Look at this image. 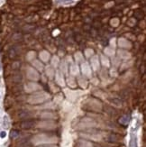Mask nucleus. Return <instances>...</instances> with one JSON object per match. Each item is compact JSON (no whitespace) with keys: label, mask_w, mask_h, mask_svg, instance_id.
<instances>
[{"label":"nucleus","mask_w":146,"mask_h":147,"mask_svg":"<svg viewBox=\"0 0 146 147\" xmlns=\"http://www.w3.org/2000/svg\"><path fill=\"white\" fill-rule=\"evenodd\" d=\"M57 138L55 136H49L48 135L44 134H40V135L35 136L32 139V143L34 145H40V144H52L56 143Z\"/></svg>","instance_id":"nucleus-1"},{"label":"nucleus","mask_w":146,"mask_h":147,"mask_svg":"<svg viewBox=\"0 0 146 147\" xmlns=\"http://www.w3.org/2000/svg\"><path fill=\"white\" fill-rule=\"evenodd\" d=\"M49 98H50V95L48 93L40 91V92H37V93H34V95H32L28 99V102L30 104H33V105L41 104V103H43L44 101L48 100Z\"/></svg>","instance_id":"nucleus-2"},{"label":"nucleus","mask_w":146,"mask_h":147,"mask_svg":"<svg viewBox=\"0 0 146 147\" xmlns=\"http://www.w3.org/2000/svg\"><path fill=\"white\" fill-rule=\"evenodd\" d=\"M37 126L40 127V128H43V129H47V130H52L56 127V125L53 121L50 120H46V121H42V122L38 123Z\"/></svg>","instance_id":"nucleus-3"},{"label":"nucleus","mask_w":146,"mask_h":147,"mask_svg":"<svg viewBox=\"0 0 146 147\" xmlns=\"http://www.w3.org/2000/svg\"><path fill=\"white\" fill-rule=\"evenodd\" d=\"M26 76L27 78L31 80H39V73L34 68L28 67L26 69Z\"/></svg>","instance_id":"nucleus-4"},{"label":"nucleus","mask_w":146,"mask_h":147,"mask_svg":"<svg viewBox=\"0 0 146 147\" xmlns=\"http://www.w3.org/2000/svg\"><path fill=\"white\" fill-rule=\"evenodd\" d=\"M24 88H25V91H26V92L31 93V92H34V91H37V90H41L42 87L40 85H38L37 83L31 82V83H28L27 85H25Z\"/></svg>","instance_id":"nucleus-5"},{"label":"nucleus","mask_w":146,"mask_h":147,"mask_svg":"<svg viewBox=\"0 0 146 147\" xmlns=\"http://www.w3.org/2000/svg\"><path fill=\"white\" fill-rule=\"evenodd\" d=\"M81 69H82V73L85 77H87V78H90L92 77V72H91V68L88 65V63L83 61L81 64Z\"/></svg>","instance_id":"nucleus-6"},{"label":"nucleus","mask_w":146,"mask_h":147,"mask_svg":"<svg viewBox=\"0 0 146 147\" xmlns=\"http://www.w3.org/2000/svg\"><path fill=\"white\" fill-rule=\"evenodd\" d=\"M34 125H35L34 121L30 120V119H25V120L22 121V123L20 125V127H21L22 129H24V130H28V129L33 128Z\"/></svg>","instance_id":"nucleus-7"},{"label":"nucleus","mask_w":146,"mask_h":147,"mask_svg":"<svg viewBox=\"0 0 146 147\" xmlns=\"http://www.w3.org/2000/svg\"><path fill=\"white\" fill-rule=\"evenodd\" d=\"M81 94L80 90H71V89H65V95L67 96V98L69 99L74 100L75 98H77V97Z\"/></svg>","instance_id":"nucleus-8"},{"label":"nucleus","mask_w":146,"mask_h":147,"mask_svg":"<svg viewBox=\"0 0 146 147\" xmlns=\"http://www.w3.org/2000/svg\"><path fill=\"white\" fill-rule=\"evenodd\" d=\"M118 45L120 48H124V49H130L132 47V43L127 41L124 38H120L118 40Z\"/></svg>","instance_id":"nucleus-9"},{"label":"nucleus","mask_w":146,"mask_h":147,"mask_svg":"<svg viewBox=\"0 0 146 147\" xmlns=\"http://www.w3.org/2000/svg\"><path fill=\"white\" fill-rule=\"evenodd\" d=\"M90 62H91V67L94 71H98V69H99V60L97 55H93L91 57Z\"/></svg>","instance_id":"nucleus-10"},{"label":"nucleus","mask_w":146,"mask_h":147,"mask_svg":"<svg viewBox=\"0 0 146 147\" xmlns=\"http://www.w3.org/2000/svg\"><path fill=\"white\" fill-rule=\"evenodd\" d=\"M55 80H56V83L58 84L59 86H61L63 87L65 85V82H64V79H63V75L61 71H57L56 72V76H55Z\"/></svg>","instance_id":"nucleus-11"},{"label":"nucleus","mask_w":146,"mask_h":147,"mask_svg":"<svg viewBox=\"0 0 146 147\" xmlns=\"http://www.w3.org/2000/svg\"><path fill=\"white\" fill-rule=\"evenodd\" d=\"M118 56H119L120 59L128 60L131 58V53H128L127 51H125V50H119L118 51Z\"/></svg>","instance_id":"nucleus-12"},{"label":"nucleus","mask_w":146,"mask_h":147,"mask_svg":"<svg viewBox=\"0 0 146 147\" xmlns=\"http://www.w3.org/2000/svg\"><path fill=\"white\" fill-rule=\"evenodd\" d=\"M41 118H44V119H54L56 117V115H54L52 112H48L45 111L40 115Z\"/></svg>","instance_id":"nucleus-13"},{"label":"nucleus","mask_w":146,"mask_h":147,"mask_svg":"<svg viewBox=\"0 0 146 147\" xmlns=\"http://www.w3.org/2000/svg\"><path fill=\"white\" fill-rule=\"evenodd\" d=\"M39 56H40L41 61H42L43 62L48 61L50 60V53L47 52V51H42V52L40 53V55Z\"/></svg>","instance_id":"nucleus-14"},{"label":"nucleus","mask_w":146,"mask_h":147,"mask_svg":"<svg viewBox=\"0 0 146 147\" xmlns=\"http://www.w3.org/2000/svg\"><path fill=\"white\" fill-rule=\"evenodd\" d=\"M32 64H33V66H34V68L35 69H37V71H42L43 69V64L40 61H38V60H34V61H33V62H32Z\"/></svg>","instance_id":"nucleus-15"},{"label":"nucleus","mask_w":146,"mask_h":147,"mask_svg":"<svg viewBox=\"0 0 146 147\" xmlns=\"http://www.w3.org/2000/svg\"><path fill=\"white\" fill-rule=\"evenodd\" d=\"M69 72H71V74L72 76H77V75H79V71L78 65L72 63V64L71 65V69H69Z\"/></svg>","instance_id":"nucleus-16"},{"label":"nucleus","mask_w":146,"mask_h":147,"mask_svg":"<svg viewBox=\"0 0 146 147\" xmlns=\"http://www.w3.org/2000/svg\"><path fill=\"white\" fill-rule=\"evenodd\" d=\"M46 74H47V76L49 77V78H50V79H52V77H54V75H55V71H54L53 68H52V66H48V67L46 68Z\"/></svg>","instance_id":"nucleus-17"},{"label":"nucleus","mask_w":146,"mask_h":147,"mask_svg":"<svg viewBox=\"0 0 146 147\" xmlns=\"http://www.w3.org/2000/svg\"><path fill=\"white\" fill-rule=\"evenodd\" d=\"M108 141L111 143H117L119 141V136L116 134H110L108 136Z\"/></svg>","instance_id":"nucleus-18"},{"label":"nucleus","mask_w":146,"mask_h":147,"mask_svg":"<svg viewBox=\"0 0 146 147\" xmlns=\"http://www.w3.org/2000/svg\"><path fill=\"white\" fill-rule=\"evenodd\" d=\"M76 0H56V2H58L60 5H72ZM78 1V0H77Z\"/></svg>","instance_id":"nucleus-19"},{"label":"nucleus","mask_w":146,"mask_h":147,"mask_svg":"<svg viewBox=\"0 0 146 147\" xmlns=\"http://www.w3.org/2000/svg\"><path fill=\"white\" fill-rule=\"evenodd\" d=\"M100 59H101V62H102V64L105 66V67H109L110 63H109V60L107 57H106L105 55H101L100 56Z\"/></svg>","instance_id":"nucleus-20"},{"label":"nucleus","mask_w":146,"mask_h":147,"mask_svg":"<svg viewBox=\"0 0 146 147\" xmlns=\"http://www.w3.org/2000/svg\"><path fill=\"white\" fill-rule=\"evenodd\" d=\"M75 60L77 62H83L84 61V58H83V55L80 52H78L75 53Z\"/></svg>","instance_id":"nucleus-21"},{"label":"nucleus","mask_w":146,"mask_h":147,"mask_svg":"<svg viewBox=\"0 0 146 147\" xmlns=\"http://www.w3.org/2000/svg\"><path fill=\"white\" fill-rule=\"evenodd\" d=\"M59 63H60L59 57L58 56H53L52 58V66L56 68V67H58Z\"/></svg>","instance_id":"nucleus-22"},{"label":"nucleus","mask_w":146,"mask_h":147,"mask_svg":"<svg viewBox=\"0 0 146 147\" xmlns=\"http://www.w3.org/2000/svg\"><path fill=\"white\" fill-rule=\"evenodd\" d=\"M128 122H129V117H127V116H123L119 119V123L124 125H126L128 124Z\"/></svg>","instance_id":"nucleus-23"},{"label":"nucleus","mask_w":146,"mask_h":147,"mask_svg":"<svg viewBox=\"0 0 146 147\" xmlns=\"http://www.w3.org/2000/svg\"><path fill=\"white\" fill-rule=\"evenodd\" d=\"M105 53L106 55H108V56H114L115 55V50L111 47H106L105 49Z\"/></svg>","instance_id":"nucleus-24"},{"label":"nucleus","mask_w":146,"mask_h":147,"mask_svg":"<svg viewBox=\"0 0 146 147\" xmlns=\"http://www.w3.org/2000/svg\"><path fill=\"white\" fill-rule=\"evenodd\" d=\"M68 71V66H67V63L65 61H63L61 63V73H66Z\"/></svg>","instance_id":"nucleus-25"},{"label":"nucleus","mask_w":146,"mask_h":147,"mask_svg":"<svg viewBox=\"0 0 146 147\" xmlns=\"http://www.w3.org/2000/svg\"><path fill=\"white\" fill-rule=\"evenodd\" d=\"M68 83H69V85L71 86V88H74L76 85V81H75V79L73 78V76H69V78H68Z\"/></svg>","instance_id":"nucleus-26"},{"label":"nucleus","mask_w":146,"mask_h":147,"mask_svg":"<svg viewBox=\"0 0 146 147\" xmlns=\"http://www.w3.org/2000/svg\"><path fill=\"white\" fill-rule=\"evenodd\" d=\"M34 58H35V53L34 52H29L26 55V60L29 61H34Z\"/></svg>","instance_id":"nucleus-27"},{"label":"nucleus","mask_w":146,"mask_h":147,"mask_svg":"<svg viewBox=\"0 0 146 147\" xmlns=\"http://www.w3.org/2000/svg\"><path fill=\"white\" fill-rule=\"evenodd\" d=\"M87 80H84V78H79V84L80 85V87L82 88H87Z\"/></svg>","instance_id":"nucleus-28"},{"label":"nucleus","mask_w":146,"mask_h":147,"mask_svg":"<svg viewBox=\"0 0 146 147\" xmlns=\"http://www.w3.org/2000/svg\"><path fill=\"white\" fill-rule=\"evenodd\" d=\"M10 136L12 139H16L17 137H19V132L17 130H12L11 134H10Z\"/></svg>","instance_id":"nucleus-29"},{"label":"nucleus","mask_w":146,"mask_h":147,"mask_svg":"<svg viewBox=\"0 0 146 147\" xmlns=\"http://www.w3.org/2000/svg\"><path fill=\"white\" fill-rule=\"evenodd\" d=\"M94 54V51L92 49H87L85 51V55L87 57V58H90V57H92Z\"/></svg>","instance_id":"nucleus-30"},{"label":"nucleus","mask_w":146,"mask_h":147,"mask_svg":"<svg viewBox=\"0 0 146 147\" xmlns=\"http://www.w3.org/2000/svg\"><path fill=\"white\" fill-rule=\"evenodd\" d=\"M118 23H119V21H118V19H117V18H114L113 20L111 21V24L113 25V26H117V25H118Z\"/></svg>","instance_id":"nucleus-31"},{"label":"nucleus","mask_w":146,"mask_h":147,"mask_svg":"<svg viewBox=\"0 0 146 147\" xmlns=\"http://www.w3.org/2000/svg\"><path fill=\"white\" fill-rule=\"evenodd\" d=\"M112 103H114L116 107H121V102H120L118 99H114V100H112Z\"/></svg>","instance_id":"nucleus-32"},{"label":"nucleus","mask_w":146,"mask_h":147,"mask_svg":"<svg viewBox=\"0 0 146 147\" xmlns=\"http://www.w3.org/2000/svg\"><path fill=\"white\" fill-rule=\"evenodd\" d=\"M110 45L113 47H116V38H113L110 41Z\"/></svg>","instance_id":"nucleus-33"},{"label":"nucleus","mask_w":146,"mask_h":147,"mask_svg":"<svg viewBox=\"0 0 146 147\" xmlns=\"http://www.w3.org/2000/svg\"><path fill=\"white\" fill-rule=\"evenodd\" d=\"M113 61H114V64H115L116 66H118V65H119V61H119L118 58H115Z\"/></svg>","instance_id":"nucleus-34"},{"label":"nucleus","mask_w":146,"mask_h":147,"mask_svg":"<svg viewBox=\"0 0 146 147\" xmlns=\"http://www.w3.org/2000/svg\"><path fill=\"white\" fill-rule=\"evenodd\" d=\"M5 136H6L5 131H1V132H0V137H1V138H5Z\"/></svg>","instance_id":"nucleus-35"},{"label":"nucleus","mask_w":146,"mask_h":147,"mask_svg":"<svg viewBox=\"0 0 146 147\" xmlns=\"http://www.w3.org/2000/svg\"><path fill=\"white\" fill-rule=\"evenodd\" d=\"M41 147H55V146L50 145V144H45V145H42V146H41Z\"/></svg>","instance_id":"nucleus-36"},{"label":"nucleus","mask_w":146,"mask_h":147,"mask_svg":"<svg viewBox=\"0 0 146 147\" xmlns=\"http://www.w3.org/2000/svg\"><path fill=\"white\" fill-rule=\"evenodd\" d=\"M0 99H1V96H0Z\"/></svg>","instance_id":"nucleus-37"}]
</instances>
